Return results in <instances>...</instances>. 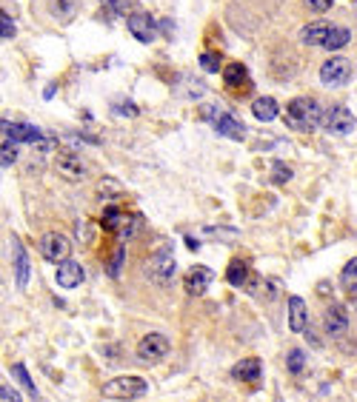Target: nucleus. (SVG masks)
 Segmentation results:
<instances>
[{
	"label": "nucleus",
	"mask_w": 357,
	"mask_h": 402,
	"mask_svg": "<svg viewBox=\"0 0 357 402\" xmlns=\"http://www.w3.org/2000/svg\"><path fill=\"white\" fill-rule=\"evenodd\" d=\"M323 118H326V111L321 109V103L312 100V98H294L286 106V123L294 131H314V129H321Z\"/></svg>",
	"instance_id": "f257e3e1"
},
{
	"label": "nucleus",
	"mask_w": 357,
	"mask_h": 402,
	"mask_svg": "<svg viewBox=\"0 0 357 402\" xmlns=\"http://www.w3.org/2000/svg\"><path fill=\"white\" fill-rule=\"evenodd\" d=\"M103 399H143L149 394V382L143 377H115L100 388Z\"/></svg>",
	"instance_id": "f03ea898"
},
{
	"label": "nucleus",
	"mask_w": 357,
	"mask_h": 402,
	"mask_svg": "<svg viewBox=\"0 0 357 402\" xmlns=\"http://www.w3.org/2000/svg\"><path fill=\"white\" fill-rule=\"evenodd\" d=\"M140 214H129V212H120V208H115V205H109L106 212H103V217H100V225H103V232H109V234H118L120 240H129L131 234L140 228Z\"/></svg>",
	"instance_id": "7ed1b4c3"
},
{
	"label": "nucleus",
	"mask_w": 357,
	"mask_h": 402,
	"mask_svg": "<svg viewBox=\"0 0 357 402\" xmlns=\"http://www.w3.org/2000/svg\"><path fill=\"white\" fill-rule=\"evenodd\" d=\"M41 254L46 263H63L72 254V243L61 232H49L41 237Z\"/></svg>",
	"instance_id": "20e7f679"
},
{
	"label": "nucleus",
	"mask_w": 357,
	"mask_h": 402,
	"mask_svg": "<svg viewBox=\"0 0 357 402\" xmlns=\"http://www.w3.org/2000/svg\"><path fill=\"white\" fill-rule=\"evenodd\" d=\"M349 78H351V63L346 60V57H332V60H326L321 66V83L323 86H332V89L346 86Z\"/></svg>",
	"instance_id": "39448f33"
},
{
	"label": "nucleus",
	"mask_w": 357,
	"mask_h": 402,
	"mask_svg": "<svg viewBox=\"0 0 357 402\" xmlns=\"http://www.w3.org/2000/svg\"><path fill=\"white\" fill-rule=\"evenodd\" d=\"M323 129L334 137H346V134L354 131V114L346 106H332L323 118Z\"/></svg>",
	"instance_id": "423d86ee"
},
{
	"label": "nucleus",
	"mask_w": 357,
	"mask_h": 402,
	"mask_svg": "<svg viewBox=\"0 0 357 402\" xmlns=\"http://www.w3.org/2000/svg\"><path fill=\"white\" fill-rule=\"evenodd\" d=\"M126 26H129L131 37L140 41V43H152L158 37V23H155V17L149 12H131L126 17Z\"/></svg>",
	"instance_id": "0eeeda50"
},
{
	"label": "nucleus",
	"mask_w": 357,
	"mask_h": 402,
	"mask_svg": "<svg viewBox=\"0 0 357 402\" xmlns=\"http://www.w3.org/2000/svg\"><path fill=\"white\" fill-rule=\"evenodd\" d=\"M212 280H215V271H212V268L195 265V268H189V274L183 277V291L189 294V297H203L206 291H209Z\"/></svg>",
	"instance_id": "6e6552de"
},
{
	"label": "nucleus",
	"mask_w": 357,
	"mask_h": 402,
	"mask_svg": "<svg viewBox=\"0 0 357 402\" xmlns=\"http://www.w3.org/2000/svg\"><path fill=\"white\" fill-rule=\"evenodd\" d=\"M169 354V339L163 334H146L138 342V359L140 362H160Z\"/></svg>",
	"instance_id": "1a4fd4ad"
},
{
	"label": "nucleus",
	"mask_w": 357,
	"mask_h": 402,
	"mask_svg": "<svg viewBox=\"0 0 357 402\" xmlns=\"http://www.w3.org/2000/svg\"><path fill=\"white\" fill-rule=\"evenodd\" d=\"M0 129H3V140H9V143H32V146H37V143L46 140L34 126H26V123H9V120H3V126H0Z\"/></svg>",
	"instance_id": "9d476101"
},
{
	"label": "nucleus",
	"mask_w": 357,
	"mask_h": 402,
	"mask_svg": "<svg viewBox=\"0 0 357 402\" xmlns=\"http://www.w3.org/2000/svg\"><path fill=\"white\" fill-rule=\"evenodd\" d=\"M175 271H177V263H175V257H172V252H158L155 257H152V263H149V274H152V280L158 282V285H166L169 280L175 277Z\"/></svg>",
	"instance_id": "9b49d317"
},
{
	"label": "nucleus",
	"mask_w": 357,
	"mask_h": 402,
	"mask_svg": "<svg viewBox=\"0 0 357 402\" xmlns=\"http://www.w3.org/2000/svg\"><path fill=\"white\" fill-rule=\"evenodd\" d=\"M323 328L334 339H340L349 331V314H346V309H343L340 302H332L329 309H326V314H323Z\"/></svg>",
	"instance_id": "f8f14e48"
},
{
	"label": "nucleus",
	"mask_w": 357,
	"mask_h": 402,
	"mask_svg": "<svg viewBox=\"0 0 357 402\" xmlns=\"http://www.w3.org/2000/svg\"><path fill=\"white\" fill-rule=\"evenodd\" d=\"M54 168H58L66 180H83L86 177V163H83L80 155H74V151H61L58 160H54Z\"/></svg>",
	"instance_id": "ddd939ff"
},
{
	"label": "nucleus",
	"mask_w": 357,
	"mask_h": 402,
	"mask_svg": "<svg viewBox=\"0 0 357 402\" xmlns=\"http://www.w3.org/2000/svg\"><path fill=\"white\" fill-rule=\"evenodd\" d=\"M12 248H14V280H17V289L23 291V289H29V280H32V263L17 237H12Z\"/></svg>",
	"instance_id": "4468645a"
},
{
	"label": "nucleus",
	"mask_w": 357,
	"mask_h": 402,
	"mask_svg": "<svg viewBox=\"0 0 357 402\" xmlns=\"http://www.w3.org/2000/svg\"><path fill=\"white\" fill-rule=\"evenodd\" d=\"M215 131L223 134V137H229V140H243L246 137V126H243L235 114H226V111H217V118L212 120Z\"/></svg>",
	"instance_id": "2eb2a0df"
},
{
	"label": "nucleus",
	"mask_w": 357,
	"mask_h": 402,
	"mask_svg": "<svg viewBox=\"0 0 357 402\" xmlns=\"http://www.w3.org/2000/svg\"><path fill=\"white\" fill-rule=\"evenodd\" d=\"M83 280H86V271L80 263H74V260L58 263V285L61 289H78Z\"/></svg>",
	"instance_id": "dca6fc26"
},
{
	"label": "nucleus",
	"mask_w": 357,
	"mask_h": 402,
	"mask_svg": "<svg viewBox=\"0 0 357 402\" xmlns=\"http://www.w3.org/2000/svg\"><path fill=\"white\" fill-rule=\"evenodd\" d=\"M246 289H249L252 297H257L263 302H272L277 297V291H280V282L272 280V277H255L252 282H246Z\"/></svg>",
	"instance_id": "f3484780"
},
{
	"label": "nucleus",
	"mask_w": 357,
	"mask_h": 402,
	"mask_svg": "<svg viewBox=\"0 0 357 402\" xmlns=\"http://www.w3.org/2000/svg\"><path fill=\"white\" fill-rule=\"evenodd\" d=\"M306 325H309V311H306L303 297H289V328L300 334L306 331Z\"/></svg>",
	"instance_id": "a211bd4d"
},
{
	"label": "nucleus",
	"mask_w": 357,
	"mask_h": 402,
	"mask_svg": "<svg viewBox=\"0 0 357 402\" xmlns=\"http://www.w3.org/2000/svg\"><path fill=\"white\" fill-rule=\"evenodd\" d=\"M232 377H235L237 382H243V386H252V382L260 379V359H257V357L240 359L237 366L232 368Z\"/></svg>",
	"instance_id": "6ab92c4d"
},
{
	"label": "nucleus",
	"mask_w": 357,
	"mask_h": 402,
	"mask_svg": "<svg viewBox=\"0 0 357 402\" xmlns=\"http://www.w3.org/2000/svg\"><path fill=\"white\" fill-rule=\"evenodd\" d=\"M332 26L334 23H329V21H314L309 26H303V32H300V41H303V46H323V41H326V34L332 32Z\"/></svg>",
	"instance_id": "aec40b11"
},
{
	"label": "nucleus",
	"mask_w": 357,
	"mask_h": 402,
	"mask_svg": "<svg viewBox=\"0 0 357 402\" xmlns=\"http://www.w3.org/2000/svg\"><path fill=\"white\" fill-rule=\"evenodd\" d=\"M80 9V0H49V12L54 21H61V23H69L74 14H78Z\"/></svg>",
	"instance_id": "412c9836"
},
{
	"label": "nucleus",
	"mask_w": 357,
	"mask_h": 402,
	"mask_svg": "<svg viewBox=\"0 0 357 402\" xmlns=\"http://www.w3.org/2000/svg\"><path fill=\"white\" fill-rule=\"evenodd\" d=\"M223 80H226L229 89H243V86H249V71L243 63H229L226 69H223Z\"/></svg>",
	"instance_id": "4be33fe9"
},
{
	"label": "nucleus",
	"mask_w": 357,
	"mask_h": 402,
	"mask_svg": "<svg viewBox=\"0 0 357 402\" xmlns=\"http://www.w3.org/2000/svg\"><path fill=\"white\" fill-rule=\"evenodd\" d=\"M277 111H280V106H277L274 98H257V100L252 103V114H255V118H257L260 123L274 120V118H277Z\"/></svg>",
	"instance_id": "5701e85b"
},
{
	"label": "nucleus",
	"mask_w": 357,
	"mask_h": 402,
	"mask_svg": "<svg viewBox=\"0 0 357 402\" xmlns=\"http://www.w3.org/2000/svg\"><path fill=\"white\" fill-rule=\"evenodd\" d=\"M226 280H229V285H235V289H243V285L249 282V268H246V263H243V260H232L229 268H226Z\"/></svg>",
	"instance_id": "b1692460"
},
{
	"label": "nucleus",
	"mask_w": 357,
	"mask_h": 402,
	"mask_svg": "<svg viewBox=\"0 0 357 402\" xmlns=\"http://www.w3.org/2000/svg\"><path fill=\"white\" fill-rule=\"evenodd\" d=\"M349 41H351V32L346 26H332V32L326 34V41H323V49H329V52L343 49Z\"/></svg>",
	"instance_id": "393cba45"
},
{
	"label": "nucleus",
	"mask_w": 357,
	"mask_h": 402,
	"mask_svg": "<svg viewBox=\"0 0 357 402\" xmlns=\"http://www.w3.org/2000/svg\"><path fill=\"white\" fill-rule=\"evenodd\" d=\"M100 12L106 21H115V17L129 12V0H100Z\"/></svg>",
	"instance_id": "a878e982"
},
{
	"label": "nucleus",
	"mask_w": 357,
	"mask_h": 402,
	"mask_svg": "<svg viewBox=\"0 0 357 402\" xmlns=\"http://www.w3.org/2000/svg\"><path fill=\"white\" fill-rule=\"evenodd\" d=\"M123 263H126V248L120 245L118 252H111V257H109V263H106V274L115 280V277H120V268H123Z\"/></svg>",
	"instance_id": "bb28decb"
},
{
	"label": "nucleus",
	"mask_w": 357,
	"mask_h": 402,
	"mask_svg": "<svg viewBox=\"0 0 357 402\" xmlns=\"http://www.w3.org/2000/svg\"><path fill=\"white\" fill-rule=\"evenodd\" d=\"M286 368H289V374H294V377L303 374V368H306V357H303V351H300V348H292L289 357H286Z\"/></svg>",
	"instance_id": "cd10ccee"
},
{
	"label": "nucleus",
	"mask_w": 357,
	"mask_h": 402,
	"mask_svg": "<svg viewBox=\"0 0 357 402\" xmlns=\"http://www.w3.org/2000/svg\"><path fill=\"white\" fill-rule=\"evenodd\" d=\"M12 374H14V379L21 382V386L29 391V397H37V391H34V382H32V377H29L26 366H21V362H17V366H12Z\"/></svg>",
	"instance_id": "c85d7f7f"
},
{
	"label": "nucleus",
	"mask_w": 357,
	"mask_h": 402,
	"mask_svg": "<svg viewBox=\"0 0 357 402\" xmlns=\"http://www.w3.org/2000/svg\"><path fill=\"white\" fill-rule=\"evenodd\" d=\"M340 282L346 285V289H357V257L346 263V268H343V277H340Z\"/></svg>",
	"instance_id": "c756f323"
},
{
	"label": "nucleus",
	"mask_w": 357,
	"mask_h": 402,
	"mask_svg": "<svg viewBox=\"0 0 357 402\" xmlns=\"http://www.w3.org/2000/svg\"><path fill=\"white\" fill-rule=\"evenodd\" d=\"M200 69L203 71H220V54L217 52H203L200 54Z\"/></svg>",
	"instance_id": "7c9ffc66"
},
{
	"label": "nucleus",
	"mask_w": 357,
	"mask_h": 402,
	"mask_svg": "<svg viewBox=\"0 0 357 402\" xmlns=\"http://www.w3.org/2000/svg\"><path fill=\"white\" fill-rule=\"evenodd\" d=\"M14 160H17V148H14V143L3 140V148H0V166L9 168V166H14Z\"/></svg>",
	"instance_id": "2f4dec72"
},
{
	"label": "nucleus",
	"mask_w": 357,
	"mask_h": 402,
	"mask_svg": "<svg viewBox=\"0 0 357 402\" xmlns=\"http://www.w3.org/2000/svg\"><path fill=\"white\" fill-rule=\"evenodd\" d=\"M289 180H292V168L283 166V163H274V168H272V183H274V186H283V183H289Z\"/></svg>",
	"instance_id": "473e14b6"
},
{
	"label": "nucleus",
	"mask_w": 357,
	"mask_h": 402,
	"mask_svg": "<svg viewBox=\"0 0 357 402\" xmlns=\"http://www.w3.org/2000/svg\"><path fill=\"white\" fill-rule=\"evenodd\" d=\"M98 194H100V197H115V194H120V183H118V180H111V177L100 180Z\"/></svg>",
	"instance_id": "72a5a7b5"
},
{
	"label": "nucleus",
	"mask_w": 357,
	"mask_h": 402,
	"mask_svg": "<svg viewBox=\"0 0 357 402\" xmlns=\"http://www.w3.org/2000/svg\"><path fill=\"white\" fill-rule=\"evenodd\" d=\"M0 37H3V41H12L14 37V21L6 14V9L0 12Z\"/></svg>",
	"instance_id": "f704fd0d"
},
{
	"label": "nucleus",
	"mask_w": 357,
	"mask_h": 402,
	"mask_svg": "<svg viewBox=\"0 0 357 402\" xmlns=\"http://www.w3.org/2000/svg\"><path fill=\"white\" fill-rule=\"evenodd\" d=\"M303 3H306L312 12L321 14V12H329V9L334 6V0H303Z\"/></svg>",
	"instance_id": "c9c22d12"
},
{
	"label": "nucleus",
	"mask_w": 357,
	"mask_h": 402,
	"mask_svg": "<svg viewBox=\"0 0 357 402\" xmlns=\"http://www.w3.org/2000/svg\"><path fill=\"white\" fill-rule=\"evenodd\" d=\"M0 399L3 402H21V394H14V388H9L3 382V386H0Z\"/></svg>",
	"instance_id": "e433bc0d"
},
{
	"label": "nucleus",
	"mask_w": 357,
	"mask_h": 402,
	"mask_svg": "<svg viewBox=\"0 0 357 402\" xmlns=\"http://www.w3.org/2000/svg\"><path fill=\"white\" fill-rule=\"evenodd\" d=\"M115 114H126V118H138V106H131V103L115 106Z\"/></svg>",
	"instance_id": "4c0bfd02"
},
{
	"label": "nucleus",
	"mask_w": 357,
	"mask_h": 402,
	"mask_svg": "<svg viewBox=\"0 0 357 402\" xmlns=\"http://www.w3.org/2000/svg\"><path fill=\"white\" fill-rule=\"evenodd\" d=\"M43 98H46V100H52V98H54V86H46V94H43Z\"/></svg>",
	"instance_id": "58836bf2"
},
{
	"label": "nucleus",
	"mask_w": 357,
	"mask_h": 402,
	"mask_svg": "<svg viewBox=\"0 0 357 402\" xmlns=\"http://www.w3.org/2000/svg\"><path fill=\"white\" fill-rule=\"evenodd\" d=\"M354 3H357V0H354Z\"/></svg>",
	"instance_id": "ea45409f"
}]
</instances>
